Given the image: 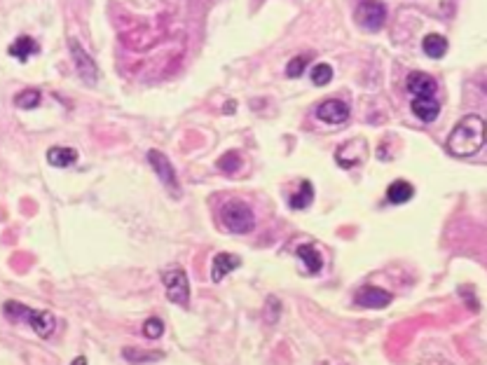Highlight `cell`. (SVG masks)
<instances>
[{"mask_svg": "<svg viewBox=\"0 0 487 365\" xmlns=\"http://www.w3.org/2000/svg\"><path fill=\"white\" fill-rule=\"evenodd\" d=\"M314 202V187H312V182L309 180H302L300 182V187L295 190L293 194H290V209H295V211H302V209H307L309 204Z\"/></svg>", "mask_w": 487, "mask_h": 365, "instance_id": "d6986e66", "label": "cell"}, {"mask_svg": "<svg viewBox=\"0 0 487 365\" xmlns=\"http://www.w3.org/2000/svg\"><path fill=\"white\" fill-rule=\"evenodd\" d=\"M421 52L431 59H443L448 52V40L443 38L440 33H429L424 40H421Z\"/></svg>", "mask_w": 487, "mask_h": 365, "instance_id": "ac0fdd59", "label": "cell"}, {"mask_svg": "<svg viewBox=\"0 0 487 365\" xmlns=\"http://www.w3.org/2000/svg\"><path fill=\"white\" fill-rule=\"evenodd\" d=\"M356 304L366 307V309H384V307L391 304V293H387L384 288H377V286H363L356 290Z\"/></svg>", "mask_w": 487, "mask_h": 365, "instance_id": "30bf717a", "label": "cell"}, {"mask_svg": "<svg viewBox=\"0 0 487 365\" xmlns=\"http://www.w3.org/2000/svg\"><path fill=\"white\" fill-rule=\"evenodd\" d=\"M405 87H408V92L412 94V99L417 97H433L436 89H438V82L426 75V73H410L408 80H405Z\"/></svg>", "mask_w": 487, "mask_h": 365, "instance_id": "7c38bea8", "label": "cell"}, {"mask_svg": "<svg viewBox=\"0 0 487 365\" xmlns=\"http://www.w3.org/2000/svg\"><path fill=\"white\" fill-rule=\"evenodd\" d=\"M42 101V94L38 89H26L14 97V106L21 108V111H33V108H38Z\"/></svg>", "mask_w": 487, "mask_h": 365, "instance_id": "ffe728a7", "label": "cell"}, {"mask_svg": "<svg viewBox=\"0 0 487 365\" xmlns=\"http://www.w3.org/2000/svg\"><path fill=\"white\" fill-rule=\"evenodd\" d=\"M68 49H70V56H73V63H75V70L78 75L85 80L87 85H94L99 80V68L97 63H94V59L90 56V52L80 45V42L75 38L68 40Z\"/></svg>", "mask_w": 487, "mask_h": 365, "instance_id": "52a82bcc", "label": "cell"}, {"mask_svg": "<svg viewBox=\"0 0 487 365\" xmlns=\"http://www.w3.org/2000/svg\"><path fill=\"white\" fill-rule=\"evenodd\" d=\"M485 143V122L478 115H464L450 131L445 148L452 157H471Z\"/></svg>", "mask_w": 487, "mask_h": 365, "instance_id": "6da1fadb", "label": "cell"}, {"mask_svg": "<svg viewBox=\"0 0 487 365\" xmlns=\"http://www.w3.org/2000/svg\"><path fill=\"white\" fill-rule=\"evenodd\" d=\"M331 80H333V68L328 63H316L314 68H312V82L316 87L331 85Z\"/></svg>", "mask_w": 487, "mask_h": 365, "instance_id": "44dd1931", "label": "cell"}, {"mask_svg": "<svg viewBox=\"0 0 487 365\" xmlns=\"http://www.w3.org/2000/svg\"><path fill=\"white\" fill-rule=\"evenodd\" d=\"M162 283L166 290V297L178 304V307H187L190 304V283H187V274L185 269L180 267H171L162 274Z\"/></svg>", "mask_w": 487, "mask_h": 365, "instance_id": "277c9868", "label": "cell"}, {"mask_svg": "<svg viewBox=\"0 0 487 365\" xmlns=\"http://www.w3.org/2000/svg\"><path fill=\"white\" fill-rule=\"evenodd\" d=\"M47 162L56 166V169H66V166L78 162V152L66 145H54V148L47 150Z\"/></svg>", "mask_w": 487, "mask_h": 365, "instance_id": "9a60e30c", "label": "cell"}, {"mask_svg": "<svg viewBox=\"0 0 487 365\" xmlns=\"http://www.w3.org/2000/svg\"><path fill=\"white\" fill-rule=\"evenodd\" d=\"M218 166H221L223 171L232 173L235 169H239V166H242V159H239L237 152H228V155H225V157L218 159Z\"/></svg>", "mask_w": 487, "mask_h": 365, "instance_id": "d4e9b609", "label": "cell"}, {"mask_svg": "<svg viewBox=\"0 0 487 365\" xmlns=\"http://www.w3.org/2000/svg\"><path fill=\"white\" fill-rule=\"evenodd\" d=\"M307 63H309V56L307 54H300V56H293V59L288 61L286 66V75L288 78H300L304 68H307Z\"/></svg>", "mask_w": 487, "mask_h": 365, "instance_id": "7402d4cb", "label": "cell"}, {"mask_svg": "<svg viewBox=\"0 0 487 365\" xmlns=\"http://www.w3.org/2000/svg\"><path fill=\"white\" fill-rule=\"evenodd\" d=\"M485 143H487V122H485Z\"/></svg>", "mask_w": 487, "mask_h": 365, "instance_id": "484cf974", "label": "cell"}, {"mask_svg": "<svg viewBox=\"0 0 487 365\" xmlns=\"http://www.w3.org/2000/svg\"><path fill=\"white\" fill-rule=\"evenodd\" d=\"M162 333H164V323H162V321H159L157 316H150V318L143 323V335H145L148 340L162 338Z\"/></svg>", "mask_w": 487, "mask_h": 365, "instance_id": "603a6c76", "label": "cell"}, {"mask_svg": "<svg viewBox=\"0 0 487 365\" xmlns=\"http://www.w3.org/2000/svg\"><path fill=\"white\" fill-rule=\"evenodd\" d=\"M7 52H10V56H14V59H17V61L26 63L28 59H31L33 54H38V52H40V45L31 38V35H21V38H17V40L12 42Z\"/></svg>", "mask_w": 487, "mask_h": 365, "instance_id": "5bb4252c", "label": "cell"}, {"mask_svg": "<svg viewBox=\"0 0 487 365\" xmlns=\"http://www.w3.org/2000/svg\"><path fill=\"white\" fill-rule=\"evenodd\" d=\"M148 162L152 166V171L157 173V178L162 180V185L166 190H171L173 197H180V185H178V176H176V169H173V164L169 162V157L164 155V152L159 150H148Z\"/></svg>", "mask_w": 487, "mask_h": 365, "instance_id": "8992f818", "label": "cell"}, {"mask_svg": "<svg viewBox=\"0 0 487 365\" xmlns=\"http://www.w3.org/2000/svg\"><path fill=\"white\" fill-rule=\"evenodd\" d=\"M223 225L232 235H249L256 228V216H253L249 204L235 199L223 206Z\"/></svg>", "mask_w": 487, "mask_h": 365, "instance_id": "3957f363", "label": "cell"}, {"mask_svg": "<svg viewBox=\"0 0 487 365\" xmlns=\"http://www.w3.org/2000/svg\"><path fill=\"white\" fill-rule=\"evenodd\" d=\"M239 267H242L239 255H235V253H218L214 258V262H211V281H214V283L223 281L225 276L232 274Z\"/></svg>", "mask_w": 487, "mask_h": 365, "instance_id": "8fae6325", "label": "cell"}, {"mask_svg": "<svg viewBox=\"0 0 487 365\" xmlns=\"http://www.w3.org/2000/svg\"><path fill=\"white\" fill-rule=\"evenodd\" d=\"M356 24H359L363 31L368 33H377L382 31L384 21H387V7H384L380 0H363L356 7Z\"/></svg>", "mask_w": 487, "mask_h": 365, "instance_id": "5b68a950", "label": "cell"}, {"mask_svg": "<svg viewBox=\"0 0 487 365\" xmlns=\"http://www.w3.org/2000/svg\"><path fill=\"white\" fill-rule=\"evenodd\" d=\"M162 354H145L139 349H125V361H134V363H150V361H159Z\"/></svg>", "mask_w": 487, "mask_h": 365, "instance_id": "cb8c5ba5", "label": "cell"}, {"mask_svg": "<svg viewBox=\"0 0 487 365\" xmlns=\"http://www.w3.org/2000/svg\"><path fill=\"white\" fill-rule=\"evenodd\" d=\"M316 118L326 124H345L349 120V106L340 99H326L323 104L316 108Z\"/></svg>", "mask_w": 487, "mask_h": 365, "instance_id": "9c48e42d", "label": "cell"}, {"mask_svg": "<svg viewBox=\"0 0 487 365\" xmlns=\"http://www.w3.org/2000/svg\"><path fill=\"white\" fill-rule=\"evenodd\" d=\"M366 155H368L366 141H363V138H356V141L345 143L343 148L335 152V159L343 169H354L356 164H361L363 159H366Z\"/></svg>", "mask_w": 487, "mask_h": 365, "instance_id": "ba28073f", "label": "cell"}, {"mask_svg": "<svg viewBox=\"0 0 487 365\" xmlns=\"http://www.w3.org/2000/svg\"><path fill=\"white\" fill-rule=\"evenodd\" d=\"M440 113V104L433 97H417L412 99V115L419 122H433Z\"/></svg>", "mask_w": 487, "mask_h": 365, "instance_id": "4fadbf2b", "label": "cell"}, {"mask_svg": "<svg viewBox=\"0 0 487 365\" xmlns=\"http://www.w3.org/2000/svg\"><path fill=\"white\" fill-rule=\"evenodd\" d=\"M412 197H415V187H412L408 180H394L387 187V199L391 204H396V206H401V204H408Z\"/></svg>", "mask_w": 487, "mask_h": 365, "instance_id": "2e32d148", "label": "cell"}, {"mask_svg": "<svg viewBox=\"0 0 487 365\" xmlns=\"http://www.w3.org/2000/svg\"><path fill=\"white\" fill-rule=\"evenodd\" d=\"M297 258H300V260L304 262V269H307L309 274L321 272V267H323V258H321V253H319L316 248L312 246V244H302V246H297Z\"/></svg>", "mask_w": 487, "mask_h": 365, "instance_id": "e0dca14e", "label": "cell"}, {"mask_svg": "<svg viewBox=\"0 0 487 365\" xmlns=\"http://www.w3.org/2000/svg\"><path fill=\"white\" fill-rule=\"evenodd\" d=\"M3 314L7 321H12V323H26L31 330L38 335L42 340H49L56 330V318L52 316L49 311H38V309H31V307L21 304V302H5L3 304Z\"/></svg>", "mask_w": 487, "mask_h": 365, "instance_id": "7a4b0ae2", "label": "cell"}]
</instances>
